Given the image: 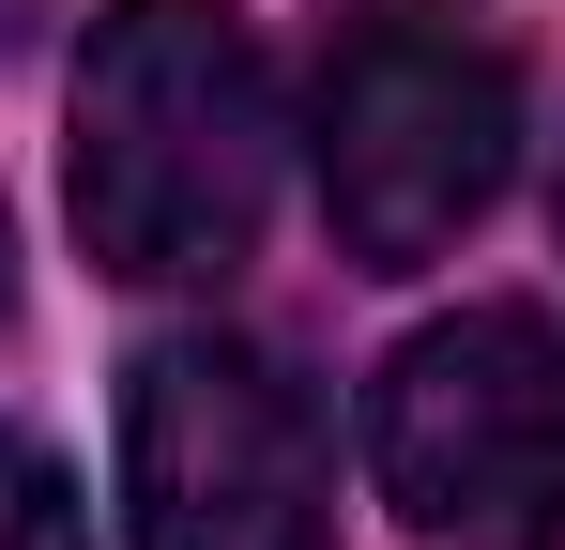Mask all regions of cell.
Segmentation results:
<instances>
[{"mask_svg": "<svg viewBox=\"0 0 565 550\" xmlns=\"http://www.w3.org/2000/svg\"><path fill=\"white\" fill-rule=\"evenodd\" d=\"M276 214V62L230 0H107L77 46V245L122 290H214Z\"/></svg>", "mask_w": 565, "mask_h": 550, "instance_id": "cell-1", "label": "cell"}, {"mask_svg": "<svg viewBox=\"0 0 565 550\" xmlns=\"http://www.w3.org/2000/svg\"><path fill=\"white\" fill-rule=\"evenodd\" d=\"M306 169L337 261L413 275L444 261L520 169V62L473 0H367L337 15L321 92H306Z\"/></svg>", "mask_w": 565, "mask_h": 550, "instance_id": "cell-2", "label": "cell"}, {"mask_svg": "<svg viewBox=\"0 0 565 550\" xmlns=\"http://www.w3.org/2000/svg\"><path fill=\"white\" fill-rule=\"evenodd\" d=\"M367 474L428 550H565V321L459 306L367 398Z\"/></svg>", "mask_w": 565, "mask_h": 550, "instance_id": "cell-3", "label": "cell"}, {"mask_svg": "<svg viewBox=\"0 0 565 550\" xmlns=\"http://www.w3.org/2000/svg\"><path fill=\"white\" fill-rule=\"evenodd\" d=\"M138 550H337V429L260 337H153L122 382Z\"/></svg>", "mask_w": 565, "mask_h": 550, "instance_id": "cell-4", "label": "cell"}, {"mask_svg": "<svg viewBox=\"0 0 565 550\" xmlns=\"http://www.w3.org/2000/svg\"><path fill=\"white\" fill-rule=\"evenodd\" d=\"M0 550H93V520H77V474L31 444V429H0Z\"/></svg>", "mask_w": 565, "mask_h": 550, "instance_id": "cell-5", "label": "cell"}, {"mask_svg": "<svg viewBox=\"0 0 565 550\" xmlns=\"http://www.w3.org/2000/svg\"><path fill=\"white\" fill-rule=\"evenodd\" d=\"M0 290H15V230H0Z\"/></svg>", "mask_w": 565, "mask_h": 550, "instance_id": "cell-6", "label": "cell"}, {"mask_svg": "<svg viewBox=\"0 0 565 550\" xmlns=\"http://www.w3.org/2000/svg\"><path fill=\"white\" fill-rule=\"evenodd\" d=\"M551 214H565V183H551Z\"/></svg>", "mask_w": 565, "mask_h": 550, "instance_id": "cell-7", "label": "cell"}]
</instances>
